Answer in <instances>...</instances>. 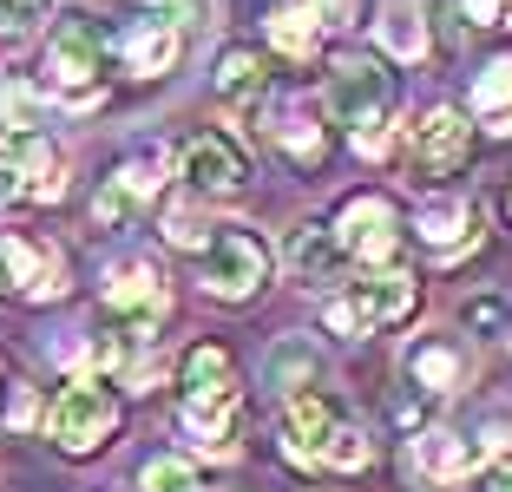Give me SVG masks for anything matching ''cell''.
Returning a JSON list of instances; mask_svg holds the SVG:
<instances>
[{"label":"cell","mask_w":512,"mask_h":492,"mask_svg":"<svg viewBox=\"0 0 512 492\" xmlns=\"http://www.w3.org/2000/svg\"><path fill=\"white\" fill-rule=\"evenodd\" d=\"M493 492H512V460H506V466L493 473Z\"/></svg>","instance_id":"32"},{"label":"cell","mask_w":512,"mask_h":492,"mask_svg":"<svg viewBox=\"0 0 512 492\" xmlns=\"http://www.w3.org/2000/svg\"><path fill=\"white\" fill-rule=\"evenodd\" d=\"M138 486H145V492H211L204 479H197V466L178 460V453H158V460H145Z\"/></svg>","instance_id":"24"},{"label":"cell","mask_w":512,"mask_h":492,"mask_svg":"<svg viewBox=\"0 0 512 492\" xmlns=\"http://www.w3.org/2000/svg\"><path fill=\"white\" fill-rule=\"evenodd\" d=\"M335 243H342V256H355V263H368V269L388 263L394 243H401L388 197H348L342 217H335Z\"/></svg>","instance_id":"13"},{"label":"cell","mask_w":512,"mask_h":492,"mask_svg":"<svg viewBox=\"0 0 512 492\" xmlns=\"http://www.w3.org/2000/svg\"><path fill=\"white\" fill-rule=\"evenodd\" d=\"M467 151H473V125L460 119L453 105H434V112L414 125V178L421 184L453 178V171L467 164Z\"/></svg>","instance_id":"12"},{"label":"cell","mask_w":512,"mask_h":492,"mask_svg":"<svg viewBox=\"0 0 512 492\" xmlns=\"http://www.w3.org/2000/svg\"><path fill=\"white\" fill-rule=\"evenodd\" d=\"M407 381L421 394H453L460 381H467V355L453 342H421L414 355H407Z\"/></svg>","instance_id":"18"},{"label":"cell","mask_w":512,"mask_h":492,"mask_svg":"<svg viewBox=\"0 0 512 492\" xmlns=\"http://www.w3.org/2000/svg\"><path fill=\"white\" fill-rule=\"evenodd\" d=\"M256 92H263V60L250 46H230L217 60V99H256Z\"/></svg>","instance_id":"22"},{"label":"cell","mask_w":512,"mask_h":492,"mask_svg":"<svg viewBox=\"0 0 512 492\" xmlns=\"http://www.w3.org/2000/svg\"><path fill=\"white\" fill-rule=\"evenodd\" d=\"M388 112H394V73L368 53H348L329 66V119L355 132L362 158L388 151Z\"/></svg>","instance_id":"2"},{"label":"cell","mask_w":512,"mask_h":492,"mask_svg":"<svg viewBox=\"0 0 512 492\" xmlns=\"http://www.w3.org/2000/svg\"><path fill=\"white\" fill-rule=\"evenodd\" d=\"M158 178H165V158L158 151H138V158H125L119 171H112V184L99 191V224H125L145 197H158Z\"/></svg>","instance_id":"17"},{"label":"cell","mask_w":512,"mask_h":492,"mask_svg":"<svg viewBox=\"0 0 512 492\" xmlns=\"http://www.w3.org/2000/svg\"><path fill=\"white\" fill-rule=\"evenodd\" d=\"M106 315H112V335H125L132 348H145L151 328L165 322V283L145 256H125V263L106 269Z\"/></svg>","instance_id":"5"},{"label":"cell","mask_w":512,"mask_h":492,"mask_svg":"<svg viewBox=\"0 0 512 492\" xmlns=\"http://www.w3.org/2000/svg\"><path fill=\"white\" fill-rule=\"evenodd\" d=\"M99 86H106V33L92 20H60V33L46 40V92L92 105Z\"/></svg>","instance_id":"4"},{"label":"cell","mask_w":512,"mask_h":492,"mask_svg":"<svg viewBox=\"0 0 512 492\" xmlns=\"http://www.w3.org/2000/svg\"><path fill=\"white\" fill-rule=\"evenodd\" d=\"M355 20V0H283L270 14V40L283 46L289 60H309L329 33H342Z\"/></svg>","instance_id":"11"},{"label":"cell","mask_w":512,"mask_h":492,"mask_svg":"<svg viewBox=\"0 0 512 492\" xmlns=\"http://www.w3.org/2000/svg\"><path fill=\"white\" fill-rule=\"evenodd\" d=\"M473 27H512V0H467Z\"/></svg>","instance_id":"30"},{"label":"cell","mask_w":512,"mask_h":492,"mask_svg":"<svg viewBox=\"0 0 512 492\" xmlns=\"http://www.w3.org/2000/svg\"><path fill=\"white\" fill-rule=\"evenodd\" d=\"M309 381H316V355H309L302 342H283V348L270 355V388L296 394V388H309Z\"/></svg>","instance_id":"27"},{"label":"cell","mask_w":512,"mask_h":492,"mask_svg":"<svg viewBox=\"0 0 512 492\" xmlns=\"http://www.w3.org/2000/svg\"><path fill=\"white\" fill-rule=\"evenodd\" d=\"M276 145L296 151L302 164L322 158V132H316V119H309V112H283V119H276Z\"/></svg>","instance_id":"28"},{"label":"cell","mask_w":512,"mask_h":492,"mask_svg":"<svg viewBox=\"0 0 512 492\" xmlns=\"http://www.w3.org/2000/svg\"><path fill=\"white\" fill-rule=\"evenodd\" d=\"M414 296H421L414 276L381 263V269H368V276H355V283L329 302V328H335V335H375V328L401 322V315L414 309Z\"/></svg>","instance_id":"3"},{"label":"cell","mask_w":512,"mask_h":492,"mask_svg":"<svg viewBox=\"0 0 512 492\" xmlns=\"http://www.w3.org/2000/svg\"><path fill=\"white\" fill-rule=\"evenodd\" d=\"M178 171L197 197H237L243 184H250V158H243V145L230 132H197L191 145H184Z\"/></svg>","instance_id":"9"},{"label":"cell","mask_w":512,"mask_h":492,"mask_svg":"<svg viewBox=\"0 0 512 492\" xmlns=\"http://www.w3.org/2000/svg\"><path fill=\"white\" fill-rule=\"evenodd\" d=\"M0 296H33V302L66 296V263L53 250H40L33 237L0 230Z\"/></svg>","instance_id":"10"},{"label":"cell","mask_w":512,"mask_h":492,"mask_svg":"<svg viewBox=\"0 0 512 492\" xmlns=\"http://www.w3.org/2000/svg\"><path fill=\"white\" fill-rule=\"evenodd\" d=\"M375 33H381V46H388L394 60H421L427 53V20H421L414 0H388L381 20H375Z\"/></svg>","instance_id":"20"},{"label":"cell","mask_w":512,"mask_h":492,"mask_svg":"<svg viewBox=\"0 0 512 492\" xmlns=\"http://www.w3.org/2000/svg\"><path fill=\"white\" fill-rule=\"evenodd\" d=\"M270 283V250L250 237V230H217L204 243V289L224 302H243Z\"/></svg>","instance_id":"8"},{"label":"cell","mask_w":512,"mask_h":492,"mask_svg":"<svg viewBox=\"0 0 512 492\" xmlns=\"http://www.w3.org/2000/svg\"><path fill=\"white\" fill-rule=\"evenodd\" d=\"M335 263H342V243H335V224H302L296 237H289V269H296V276L322 283V276H329Z\"/></svg>","instance_id":"21"},{"label":"cell","mask_w":512,"mask_h":492,"mask_svg":"<svg viewBox=\"0 0 512 492\" xmlns=\"http://www.w3.org/2000/svg\"><path fill=\"white\" fill-rule=\"evenodd\" d=\"M165 237H171V243H184V250H204V243H211L191 210H171V217H165Z\"/></svg>","instance_id":"29"},{"label":"cell","mask_w":512,"mask_h":492,"mask_svg":"<svg viewBox=\"0 0 512 492\" xmlns=\"http://www.w3.org/2000/svg\"><path fill=\"white\" fill-rule=\"evenodd\" d=\"M178 20H158V14H145V20H132V27L119 33V60H125V73L132 79H158V73H171V60H178Z\"/></svg>","instance_id":"16"},{"label":"cell","mask_w":512,"mask_h":492,"mask_svg":"<svg viewBox=\"0 0 512 492\" xmlns=\"http://www.w3.org/2000/svg\"><path fill=\"white\" fill-rule=\"evenodd\" d=\"M421 243H427L434 256H460V250L473 243V210L460 204V197H447V204L434 197V204L421 210Z\"/></svg>","instance_id":"19"},{"label":"cell","mask_w":512,"mask_h":492,"mask_svg":"<svg viewBox=\"0 0 512 492\" xmlns=\"http://www.w3.org/2000/svg\"><path fill=\"white\" fill-rule=\"evenodd\" d=\"M184 394H178V427L197 440V453H237V368L217 342L184 355Z\"/></svg>","instance_id":"1"},{"label":"cell","mask_w":512,"mask_h":492,"mask_svg":"<svg viewBox=\"0 0 512 492\" xmlns=\"http://www.w3.org/2000/svg\"><path fill=\"white\" fill-rule=\"evenodd\" d=\"M46 433H53L60 453H99L112 433H119V401H112L99 381H73V388L53 401V414H46Z\"/></svg>","instance_id":"7"},{"label":"cell","mask_w":512,"mask_h":492,"mask_svg":"<svg viewBox=\"0 0 512 492\" xmlns=\"http://www.w3.org/2000/svg\"><path fill=\"white\" fill-rule=\"evenodd\" d=\"M40 92L27 86V79H7V86H0V125H7V132H40Z\"/></svg>","instance_id":"26"},{"label":"cell","mask_w":512,"mask_h":492,"mask_svg":"<svg viewBox=\"0 0 512 492\" xmlns=\"http://www.w3.org/2000/svg\"><path fill=\"white\" fill-rule=\"evenodd\" d=\"M0 171H7V178L20 184V197H33V204H53V197L66 191V164L40 132H7L0 138Z\"/></svg>","instance_id":"14"},{"label":"cell","mask_w":512,"mask_h":492,"mask_svg":"<svg viewBox=\"0 0 512 492\" xmlns=\"http://www.w3.org/2000/svg\"><path fill=\"white\" fill-rule=\"evenodd\" d=\"M342 427H348V407L329 388H316V381L283 401V453L296 466H329V447Z\"/></svg>","instance_id":"6"},{"label":"cell","mask_w":512,"mask_h":492,"mask_svg":"<svg viewBox=\"0 0 512 492\" xmlns=\"http://www.w3.org/2000/svg\"><path fill=\"white\" fill-rule=\"evenodd\" d=\"M46 20H53V0H0V40L7 46H27Z\"/></svg>","instance_id":"25"},{"label":"cell","mask_w":512,"mask_h":492,"mask_svg":"<svg viewBox=\"0 0 512 492\" xmlns=\"http://www.w3.org/2000/svg\"><path fill=\"white\" fill-rule=\"evenodd\" d=\"M473 105H480L486 119H499V132H512V60H493L473 86Z\"/></svg>","instance_id":"23"},{"label":"cell","mask_w":512,"mask_h":492,"mask_svg":"<svg viewBox=\"0 0 512 492\" xmlns=\"http://www.w3.org/2000/svg\"><path fill=\"white\" fill-rule=\"evenodd\" d=\"M493 447H506V440H486V433H447V427H427L414 433V473L434 479V486H453V479H467L473 466L486 460Z\"/></svg>","instance_id":"15"},{"label":"cell","mask_w":512,"mask_h":492,"mask_svg":"<svg viewBox=\"0 0 512 492\" xmlns=\"http://www.w3.org/2000/svg\"><path fill=\"white\" fill-rule=\"evenodd\" d=\"M467 322H473V328H499V322H506V302H493V296L467 302Z\"/></svg>","instance_id":"31"}]
</instances>
